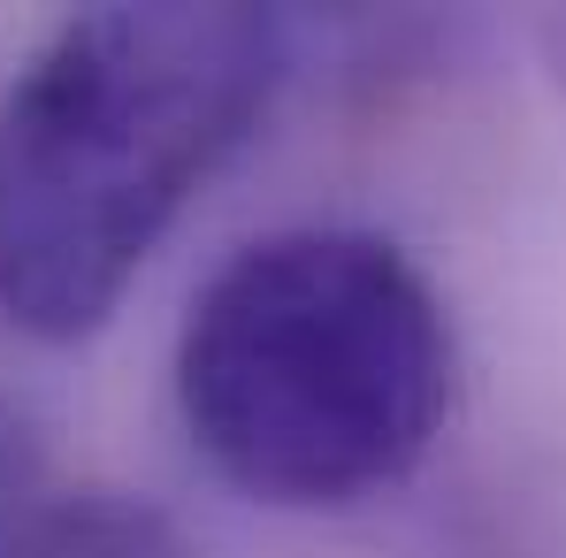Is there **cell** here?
I'll use <instances>...</instances> for the list:
<instances>
[{
	"instance_id": "obj_2",
	"label": "cell",
	"mask_w": 566,
	"mask_h": 558,
	"mask_svg": "<svg viewBox=\"0 0 566 558\" xmlns=\"http://www.w3.org/2000/svg\"><path fill=\"white\" fill-rule=\"evenodd\" d=\"M452 314L421 261L345 222L269 230L191 291L177 413L191 452L276 513L390 497L452 421Z\"/></svg>"
},
{
	"instance_id": "obj_5",
	"label": "cell",
	"mask_w": 566,
	"mask_h": 558,
	"mask_svg": "<svg viewBox=\"0 0 566 558\" xmlns=\"http://www.w3.org/2000/svg\"><path fill=\"white\" fill-rule=\"evenodd\" d=\"M536 46H544V62H552V77L566 85V15H544V23H536Z\"/></svg>"
},
{
	"instance_id": "obj_1",
	"label": "cell",
	"mask_w": 566,
	"mask_h": 558,
	"mask_svg": "<svg viewBox=\"0 0 566 558\" xmlns=\"http://www.w3.org/2000/svg\"><path fill=\"white\" fill-rule=\"evenodd\" d=\"M298 62L283 8H85L0 93V314L39 345L107 329L199 185Z\"/></svg>"
},
{
	"instance_id": "obj_3",
	"label": "cell",
	"mask_w": 566,
	"mask_h": 558,
	"mask_svg": "<svg viewBox=\"0 0 566 558\" xmlns=\"http://www.w3.org/2000/svg\"><path fill=\"white\" fill-rule=\"evenodd\" d=\"M0 558H191V544L154 497H138L123 482L46 474V489L8 528Z\"/></svg>"
},
{
	"instance_id": "obj_4",
	"label": "cell",
	"mask_w": 566,
	"mask_h": 558,
	"mask_svg": "<svg viewBox=\"0 0 566 558\" xmlns=\"http://www.w3.org/2000/svg\"><path fill=\"white\" fill-rule=\"evenodd\" d=\"M46 474H54V460H46L31 413L0 398V544H8V528L23 520V505L46 489Z\"/></svg>"
}]
</instances>
